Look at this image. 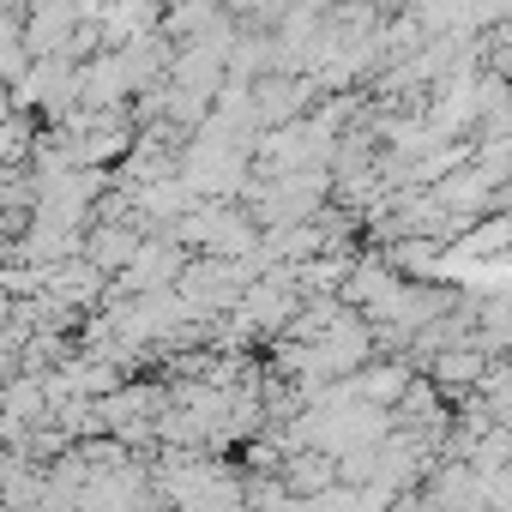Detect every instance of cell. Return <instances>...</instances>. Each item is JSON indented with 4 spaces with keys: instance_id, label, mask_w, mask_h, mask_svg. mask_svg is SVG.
<instances>
[{
    "instance_id": "1",
    "label": "cell",
    "mask_w": 512,
    "mask_h": 512,
    "mask_svg": "<svg viewBox=\"0 0 512 512\" xmlns=\"http://www.w3.org/2000/svg\"><path fill=\"white\" fill-rule=\"evenodd\" d=\"M67 25H73V7H67V0L43 7V13H37V37H31V49H61V43H67Z\"/></svg>"
}]
</instances>
